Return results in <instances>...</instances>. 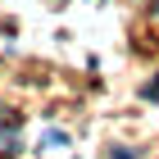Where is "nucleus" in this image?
<instances>
[{
  "label": "nucleus",
  "mask_w": 159,
  "mask_h": 159,
  "mask_svg": "<svg viewBox=\"0 0 159 159\" xmlns=\"http://www.w3.org/2000/svg\"><path fill=\"white\" fill-rule=\"evenodd\" d=\"M109 159H136V155H132V150H114Z\"/></svg>",
  "instance_id": "nucleus-1"
},
{
  "label": "nucleus",
  "mask_w": 159,
  "mask_h": 159,
  "mask_svg": "<svg viewBox=\"0 0 159 159\" xmlns=\"http://www.w3.org/2000/svg\"><path fill=\"white\" fill-rule=\"evenodd\" d=\"M155 18H159V5H155Z\"/></svg>",
  "instance_id": "nucleus-2"
}]
</instances>
